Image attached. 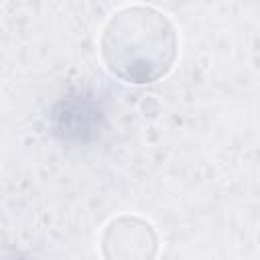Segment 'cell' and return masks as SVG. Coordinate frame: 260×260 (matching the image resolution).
<instances>
[{"label":"cell","mask_w":260,"mask_h":260,"mask_svg":"<svg viewBox=\"0 0 260 260\" xmlns=\"http://www.w3.org/2000/svg\"><path fill=\"white\" fill-rule=\"evenodd\" d=\"M100 108L95 102L89 98L77 95V98H67L63 100L55 112H53V122L55 130L67 138V140H87L95 134L100 128Z\"/></svg>","instance_id":"obj_2"},{"label":"cell","mask_w":260,"mask_h":260,"mask_svg":"<svg viewBox=\"0 0 260 260\" xmlns=\"http://www.w3.org/2000/svg\"><path fill=\"white\" fill-rule=\"evenodd\" d=\"M102 53L114 75L128 83H152L173 65L177 37L165 14L130 6L116 12L102 37Z\"/></svg>","instance_id":"obj_1"}]
</instances>
